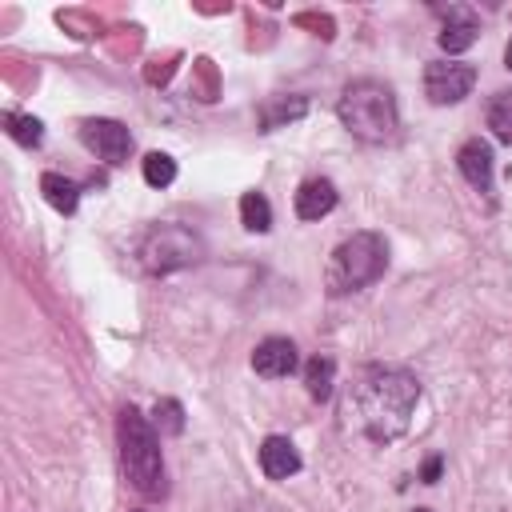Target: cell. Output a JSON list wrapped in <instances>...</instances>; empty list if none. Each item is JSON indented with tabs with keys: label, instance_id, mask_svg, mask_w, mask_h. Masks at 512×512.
<instances>
[{
	"label": "cell",
	"instance_id": "obj_3",
	"mask_svg": "<svg viewBox=\"0 0 512 512\" xmlns=\"http://www.w3.org/2000/svg\"><path fill=\"white\" fill-rule=\"evenodd\" d=\"M116 440H120V464H124V476L128 484L148 496V500H160L164 496V456H160V436L156 428L128 404L120 408V420H116Z\"/></svg>",
	"mask_w": 512,
	"mask_h": 512
},
{
	"label": "cell",
	"instance_id": "obj_9",
	"mask_svg": "<svg viewBox=\"0 0 512 512\" xmlns=\"http://www.w3.org/2000/svg\"><path fill=\"white\" fill-rule=\"evenodd\" d=\"M252 368L260 372V376H288L292 368H296V344L288 340V336H268V340H260L256 344V352H252Z\"/></svg>",
	"mask_w": 512,
	"mask_h": 512
},
{
	"label": "cell",
	"instance_id": "obj_21",
	"mask_svg": "<svg viewBox=\"0 0 512 512\" xmlns=\"http://www.w3.org/2000/svg\"><path fill=\"white\" fill-rule=\"evenodd\" d=\"M436 472H440V460H428V468H424V480L432 484V480H436Z\"/></svg>",
	"mask_w": 512,
	"mask_h": 512
},
{
	"label": "cell",
	"instance_id": "obj_18",
	"mask_svg": "<svg viewBox=\"0 0 512 512\" xmlns=\"http://www.w3.org/2000/svg\"><path fill=\"white\" fill-rule=\"evenodd\" d=\"M152 428H156L160 436H180V432H184V408H180V400H172V396L156 400V408H152Z\"/></svg>",
	"mask_w": 512,
	"mask_h": 512
},
{
	"label": "cell",
	"instance_id": "obj_15",
	"mask_svg": "<svg viewBox=\"0 0 512 512\" xmlns=\"http://www.w3.org/2000/svg\"><path fill=\"white\" fill-rule=\"evenodd\" d=\"M240 224L248 232H268L272 228V204L260 192H244L240 196Z\"/></svg>",
	"mask_w": 512,
	"mask_h": 512
},
{
	"label": "cell",
	"instance_id": "obj_1",
	"mask_svg": "<svg viewBox=\"0 0 512 512\" xmlns=\"http://www.w3.org/2000/svg\"><path fill=\"white\" fill-rule=\"evenodd\" d=\"M420 400V384L412 372L404 368H384V364H372L356 376V384L348 388V400H344V416H352V424L384 444V440H396L404 428H408V416Z\"/></svg>",
	"mask_w": 512,
	"mask_h": 512
},
{
	"label": "cell",
	"instance_id": "obj_2",
	"mask_svg": "<svg viewBox=\"0 0 512 512\" xmlns=\"http://www.w3.org/2000/svg\"><path fill=\"white\" fill-rule=\"evenodd\" d=\"M336 116L364 144H388L396 136V128H400L396 96L380 80H352V84H344V92L336 100Z\"/></svg>",
	"mask_w": 512,
	"mask_h": 512
},
{
	"label": "cell",
	"instance_id": "obj_22",
	"mask_svg": "<svg viewBox=\"0 0 512 512\" xmlns=\"http://www.w3.org/2000/svg\"><path fill=\"white\" fill-rule=\"evenodd\" d=\"M504 68L512 72V40H508V48H504Z\"/></svg>",
	"mask_w": 512,
	"mask_h": 512
},
{
	"label": "cell",
	"instance_id": "obj_10",
	"mask_svg": "<svg viewBox=\"0 0 512 512\" xmlns=\"http://www.w3.org/2000/svg\"><path fill=\"white\" fill-rule=\"evenodd\" d=\"M260 468H264L268 480H288V476H296V472H300V452H296V444H292L288 436H268V440L260 444Z\"/></svg>",
	"mask_w": 512,
	"mask_h": 512
},
{
	"label": "cell",
	"instance_id": "obj_17",
	"mask_svg": "<svg viewBox=\"0 0 512 512\" xmlns=\"http://www.w3.org/2000/svg\"><path fill=\"white\" fill-rule=\"evenodd\" d=\"M488 128L500 144H512V92H496L488 100Z\"/></svg>",
	"mask_w": 512,
	"mask_h": 512
},
{
	"label": "cell",
	"instance_id": "obj_19",
	"mask_svg": "<svg viewBox=\"0 0 512 512\" xmlns=\"http://www.w3.org/2000/svg\"><path fill=\"white\" fill-rule=\"evenodd\" d=\"M140 164H144V180H148L152 188H168V184L176 180V160H172L168 152H148Z\"/></svg>",
	"mask_w": 512,
	"mask_h": 512
},
{
	"label": "cell",
	"instance_id": "obj_20",
	"mask_svg": "<svg viewBox=\"0 0 512 512\" xmlns=\"http://www.w3.org/2000/svg\"><path fill=\"white\" fill-rule=\"evenodd\" d=\"M440 40V48L452 56V52H464V48H472L476 44V24H444V32L436 36Z\"/></svg>",
	"mask_w": 512,
	"mask_h": 512
},
{
	"label": "cell",
	"instance_id": "obj_16",
	"mask_svg": "<svg viewBox=\"0 0 512 512\" xmlns=\"http://www.w3.org/2000/svg\"><path fill=\"white\" fill-rule=\"evenodd\" d=\"M4 132H8L16 144H24V148H36V144L44 140V124H40L36 116H28V112H8V116H4Z\"/></svg>",
	"mask_w": 512,
	"mask_h": 512
},
{
	"label": "cell",
	"instance_id": "obj_23",
	"mask_svg": "<svg viewBox=\"0 0 512 512\" xmlns=\"http://www.w3.org/2000/svg\"><path fill=\"white\" fill-rule=\"evenodd\" d=\"M416 512H428V508H416Z\"/></svg>",
	"mask_w": 512,
	"mask_h": 512
},
{
	"label": "cell",
	"instance_id": "obj_6",
	"mask_svg": "<svg viewBox=\"0 0 512 512\" xmlns=\"http://www.w3.org/2000/svg\"><path fill=\"white\" fill-rule=\"evenodd\" d=\"M476 84V68L460 60H432L424 68V96L432 104H460Z\"/></svg>",
	"mask_w": 512,
	"mask_h": 512
},
{
	"label": "cell",
	"instance_id": "obj_13",
	"mask_svg": "<svg viewBox=\"0 0 512 512\" xmlns=\"http://www.w3.org/2000/svg\"><path fill=\"white\" fill-rule=\"evenodd\" d=\"M40 192H44V200H48L56 212H64V216H72L76 204H80V188H76L68 176H60V172H44V176H40Z\"/></svg>",
	"mask_w": 512,
	"mask_h": 512
},
{
	"label": "cell",
	"instance_id": "obj_5",
	"mask_svg": "<svg viewBox=\"0 0 512 512\" xmlns=\"http://www.w3.org/2000/svg\"><path fill=\"white\" fill-rule=\"evenodd\" d=\"M200 252H204V244H200V236L196 232H188V228H180V224H152L140 240H136V264H140V272H176V268H184V264H196L200 260Z\"/></svg>",
	"mask_w": 512,
	"mask_h": 512
},
{
	"label": "cell",
	"instance_id": "obj_14",
	"mask_svg": "<svg viewBox=\"0 0 512 512\" xmlns=\"http://www.w3.org/2000/svg\"><path fill=\"white\" fill-rule=\"evenodd\" d=\"M304 388H308L312 400L324 404L332 396V388H336V360L332 356H312L304 364Z\"/></svg>",
	"mask_w": 512,
	"mask_h": 512
},
{
	"label": "cell",
	"instance_id": "obj_4",
	"mask_svg": "<svg viewBox=\"0 0 512 512\" xmlns=\"http://www.w3.org/2000/svg\"><path fill=\"white\" fill-rule=\"evenodd\" d=\"M388 268V244L380 232H352L348 240L336 244L328 268H324V288L328 296H344L356 288H368L380 280Z\"/></svg>",
	"mask_w": 512,
	"mask_h": 512
},
{
	"label": "cell",
	"instance_id": "obj_8",
	"mask_svg": "<svg viewBox=\"0 0 512 512\" xmlns=\"http://www.w3.org/2000/svg\"><path fill=\"white\" fill-rule=\"evenodd\" d=\"M456 168L476 192H492V148H488V140H480V136L464 140L460 152H456Z\"/></svg>",
	"mask_w": 512,
	"mask_h": 512
},
{
	"label": "cell",
	"instance_id": "obj_11",
	"mask_svg": "<svg viewBox=\"0 0 512 512\" xmlns=\"http://www.w3.org/2000/svg\"><path fill=\"white\" fill-rule=\"evenodd\" d=\"M336 208V184L324 176H312L296 188V216L300 220H320Z\"/></svg>",
	"mask_w": 512,
	"mask_h": 512
},
{
	"label": "cell",
	"instance_id": "obj_12",
	"mask_svg": "<svg viewBox=\"0 0 512 512\" xmlns=\"http://www.w3.org/2000/svg\"><path fill=\"white\" fill-rule=\"evenodd\" d=\"M304 112H308V100H304V96H272V100H264V108H260V128H264V132L284 128V124L300 120Z\"/></svg>",
	"mask_w": 512,
	"mask_h": 512
},
{
	"label": "cell",
	"instance_id": "obj_7",
	"mask_svg": "<svg viewBox=\"0 0 512 512\" xmlns=\"http://www.w3.org/2000/svg\"><path fill=\"white\" fill-rule=\"evenodd\" d=\"M80 140H84V148L96 152L104 164H124L128 152H132V132H128L120 120H108V116L84 120V124H80Z\"/></svg>",
	"mask_w": 512,
	"mask_h": 512
}]
</instances>
